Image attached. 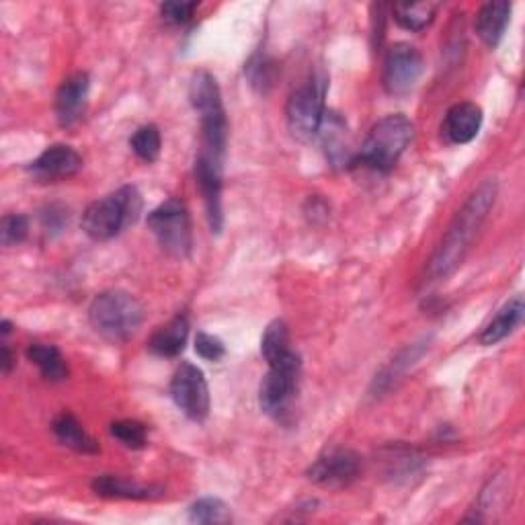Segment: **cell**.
<instances>
[{"mask_svg":"<svg viewBox=\"0 0 525 525\" xmlns=\"http://www.w3.org/2000/svg\"><path fill=\"white\" fill-rule=\"evenodd\" d=\"M195 353L201 357V359H206V361H218L226 355V347L224 343L210 335V333H197L195 337Z\"/></svg>","mask_w":525,"mask_h":525,"instance_id":"obj_31","label":"cell"},{"mask_svg":"<svg viewBox=\"0 0 525 525\" xmlns=\"http://www.w3.org/2000/svg\"><path fill=\"white\" fill-rule=\"evenodd\" d=\"M222 169L224 160L201 152L195 158V183L199 187L201 197H204L208 222L214 234H220L224 228V208H222Z\"/></svg>","mask_w":525,"mask_h":525,"instance_id":"obj_11","label":"cell"},{"mask_svg":"<svg viewBox=\"0 0 525 525\" xmlns=\"http://www.w3.org/2000/svg\"><path fill=\"white\" fill-rule=\"evenodd\" d=\"M509 21H511V3L499 0V3H487L478 11L474 27L478 37L482 39V44L495 50L501 44Z\"/></svg>","mask_w":525,"mask_h":525,"instance_id":"obj_17","label":"cell"},{"mask_svg":"<svg viewBox=\"0 0 525 525\" xmlns=\"http://www.w3.org/2000/svg\"><path fill=\"white\" fill-rule=\"evenodd\" d=\"M189 101L201 121V152L224 160L228 146V119L218 80L212 72H193L189 80Z\"/></svg>","mask_w":525,"mask_h":525,"instance_id":"obj_2","label":"cell"},{"mask_svg":"<svg viewBox=\"0 0 525 525\" xmlns=\"http://www.w3.org/2000/svg\"><path fill=\"white\" fill-rule=\"evenodd\" d=\"M27 357L35 363L46 380L64 382L68 378V363L58 347L46 343H33L27 347Z\"/></svg>","mask_w":525,"mask_h":525,"instance_id":"obj_22","label":"cell"},{"mask_svg":"<svg viewBox=\"0 0 525 525\" xmlns=\"http://www.w3.org/2000/svg\"><path fill=\"white\" fill-rule=\"evenodd\" d=\"M111 435L124 443L130 450H142L148 441V429L144 423L134 421V419H124V421H115L109 427Z\"/></svg>","mask_w":525,"mask_h":525,"instance_id":"obj_27","label":"cell"},{"mask_svg":"<svg viewBox=\"0 0 525 525\" xmlns=\"http://www.w3.org/2000/svg\"><path fill=\"white\" fill-rule=\"evenodd\" d=\"M52 431L62 446L78 452V454H97L99 443L78 423V419L70 413H60L52 421Z\"/></svg>","mask_w":525,"mask_h":525,"instance_id":"obj_21","label":"cell"},{"mask_svg":"<svg viewBox=\"0 0 525 525\" xmlns=\"http://www.w3.org/2000/svg\"><path fill=\"white\" fill-rule=\"evenodd\" d=\"M89 320L95 333L105 341L124 343L140 329L144 308L132 294L109 290L93 300L89 308Z\"/></svg>","mask_w":525,"mask_h":525,"instance_id":"obj_5","label":"cell"},{"mask_svg":"<svg viewBox=\"0 0 525 525\" xmlns=\"http://www.w3.org/2000/svg\"><path fill=\"white\" fill-rule=\"evenodd\" d=\"M245 72L251 80V85L255 89H259L261 93L269 91L271 85H273V80H275V64L273 60H269L267 56L263 54H255L249 64L245 66Z\"/></svg>","mask_w":525,"mask_h":525,"instance_id":"obj_28","label":"cell"},{"mask_svg":"<svg viewBox=\"0 0 525 525\" xmlns=\"http://www.w3.org/2000/svg\"><path fill=\"white\" fill-rule=\"evenodd\" d=\"M423 74V56L411 44H394L384 60V89L402 97L415 89Z\"/></svg>","mask_w":525,"mask_h":525,"instance_id":"obj_10","label":"cell"},{"mask_svg":"<svg viewBox=\"0 0 525 525\" xmlns=\"http://www.w3.org/2000/svg\"><path fill=\"white\" fill-rule=\"evenodd\" d=\"M300 370L302 359L298 351H292L288 357L271 363L259 388V407L265 415L279 419L288 411L298 388Z\"/></svg>","mask_w":525,"mask_h":525,"instance_id":"obj_8","label":"cell"},{"mask_svg":"<svg viewBox=\"0 0 525 525\" xmlns=\"http://www.w3.org/2000/svg\"><path fill=\"white\" fill-rule=\"evenodd\" d=\"M83 169V156H80L72 146L54 144L39 154L27 171L39 181H60L74 177Z\"/></svg>","mask_w":525,"mask_h":525,"instance_id":"obj_14","label":"cell"},{"mask_svg":"<svg viewBox=\"0 0 525 525\" xmlns=\"http://www.w3.org/2000/svg\"><path fill=\"white\" fill-rule=\"evenodd\" d=\"M292 345H290V331L288 325L284 320H273L271 325L265 329L263 339H261V355L265 357L267 366L275 361H281L284 357H288L292 353Z\"/></svg>","mask_w":525,"mask_h":525,"instance_id":"obj_24","label":"cell"},{"mask_svg":"<svg viewBox=\"0 0 525 525\" xmlns=\"http://www.w3.org/2000/svg\"><path fill=\"white\" fill-rule=\"evenodd\" d=\"M189 337V320L179 314L160 327L148 341V349L158 357H177L183 353Z\"/></svg>","mask_w":525,"mask_h":525,"instance_id":"obj_19","label":"cell"},{"mask_svg":"<svg viewBox=\"0 0 525 525\" xmlns=\"http://www.w3.org/2000/svg\"><path fill=\"white\" fill-rule=\"evenodd\" d=\"M91 91V78L87 72H74L60 85L56 93V119L62 128L76 126L85 115Z\"/></svg>","mask_w":525,"mask_h":525,"instance_id":"obj_13","label":"cell"},{"mask_svg":"<svg viewBox=\"0 0 525 525\" xmlns=\"http://www.w3.org/2000/svg\"><path fill=\"white\" fill-rule=\"evenodd\" d=\"M29 234V220L21 214H7L0 222V242L3 247H15Z\"/></svg>","mask_w":525,"mask_h":525,"instance_id":"obj_29","label":"cell"},{"mask_svg":"<svg viewBox=\"0 0 525 525\" xmlns=\"http://www.w3.org/2000/svg\"><path fill=\"white\" fill-rule=\"evenodd\" d=\"M148 228L163 247L165 253L177 259H185L193 249V234H191V218L187 206L181 199H167L156 210L148 214Z\"/></svg>","mask_w":525,"mask_h":525,"instance_id":"obj_7","label":"cell"},{"mask_svg":"<svg viewBox=\"0 0 525 525\" xmlns=\"http://www.w3.org/2000/svg\"><path fill=\"white\" fill-rule=\"evenodd\" d=\"M523 298L521 296H515L513 300H509L497 314L495 318L489 322L487 327H484V331L480 333L478 341L480 345L484 347H491V345H497L499 341H503L505 337H509L523 320Z\"/></svg>","mask_w":525,"mask_h":525,"instance_id":"obj_20","label":"cell"},{"mask_svg":"<svg viewBox=\"0 0 525 525\" xmlns=\"http://www.w3.org/2000/svg\"><path fill=\"white\" fill-rule=\"evenodd\" d=\"M13 366H15L13 353H11L9 345H7V343H3V351H0V368H3V374H5V376H7V374H11Z\"/></svg>","mask_w":525,"mask_h":525,"instance_id":"obj_33","label":"cell"},{"mask_svg":"<svg viewBox=\"0 0 525 525\" xmlns=\"http://www.w3.org/2000/svg\"><path fill=\"white\" fill-rule=\"evenodd\" d=\"M93 491L99 497L107 499H132V501H146L163 495L160 487H146V484H136L126 478H119L113 474H101L93 480Z\"/></svg>","mask_w":525,"mask_h":525,"instance_id":"obj_18","label":"cell"},{"mask_svg":"<svg viewBox=\"0 0 525 525\" xmlns=\"http://www.w3.org/2000/svg\"><path fill=\"white\" fill-rule=\"evenodd\" d=\"M42 224L44 228L50 232V234H58L66 228L68 224V210L58 206V204H52L48 206L44 212H42Z\"/></svg>","mask_w":525,"mask_h":525,"instance_id":"obj_32","label":"cell"},{"mask_svg":"<svg viewBox=\"0 0 525 525\" xmlns=\"http://www.w3.org/2000/svg\"><path fill=\"white\" fill-rule=\"evenodd\" d=\"M316 138H320L322 148H325V154H327V160L333 169L353 167L355 154L351 150L349 130H347L345 119L339 113L335 111L325 113Z\"/></svg>","mask_w":525,"mask_h":525,"instance_id":"obj_15","label":"cell"},{"mask_svg":"<svg viewBox=\"0 0 525 525\" xmlns=\"http://www.w3.org/2000/svg\"><path fill=\"white\" fill-rule=\"evenodd\" d=\"M195 9H197L195 0H191V3H179V0H171V3L160 5V17H163L169 25H185L193 19Z\"/></svg>","mask_w":525,"mask_h":525,"instance_id":"obj_30","label":"cell"},{"mask_svg":"<svg viewBox=\"0 0 525 525\" xmlns=\"http://www.w3.org/2000/svg\"><path fill=\"white\" fill-rule=\"evenodd\" d=\"M413 136L415 126L407 115L392 113L382 117L370 130L361 150L355 154L353 167L361 165L376 173H390L396 167L402 152L411 144Z\"/></svg>","mask_w":525,"mask_h":525,"instance_id":"obj_3","label":"cell"},{"mask_svg":"<svg viewBox=\"0 0 525 525\" xmlns=\"http://www.w3.org/2000/svg\"><path fill=\"white\" fill-rule=\"evenodd\" d=\"M437 3H398L392 7L394 21L407 31H423L435 19Z\"/></svg>","mask_w":525,"mask_h":525,"instance_id":"obj_23","label":"cell"},{"mask_svg":"<svg viewBox=\"0 0 525 525\" xmlns=\"http://www.w3.org/2000/svg\"><path fill=\"white\" fill-rule=\"evenodd\" d=\"M142 212V195L134 185H124L117 191L93 201L83 214V230L89 238L105 242L121 230L132 226Z\"/></svg>","mask_w":525,"mask_h":525,"instance_id":"obj_4","label":"cell"},{"mask_svg":"<svg viewBox=\"0 0 525 525\" xmlns=\"http://www.w3.org/2000/svg\"><path fill=\"white\" fill-rule=\"evenodd\" d=\"M171 398L177 409L191 421H206L210 415V388L201 372L193 363H181L171 380Z\"/></svg>","mask_w":525,"mask_h":525,"instance_id":"obj_9","label":"cell"},{"mask_svg":"<svg viewBox=\"0 0 525 525\" xmlns=\"http://www.w3.org/2000/svg\"><path fill=\"white\" fill-rule=\"evenodd\" d=\"M130 146L136 152V156L144 163H154L160 154V146H163V138H160V130L152 124L142 126L134 132L130 138Z\"/></svg>","mask_w":525,"mask_h":525,"instance_id":"obj_26","label":"cell"},{"mask_svg":"<svg viewBox=\"0 0 525 525\" xmlns=\"http://www.w3.org/2000/svg\"><path fill=\"white\" fill-rule=\"evenodd\" d=\"M482 126V109L476 103H458L448 109L443 119V134L452 144H470Z\"/></svg>","mask_w":525,"mask_h":525,"instance_id":"obj_16","label":"cell"},{"mask_svg":"<svg viewBox=\"0 0 525 525\" xmlns=\"http://www.w3.org/2000/svg\"><path fill=\"white\" fill-rule=\"evenodd\" d=\"M325 95H327V80L320 74H314L308 83L298 87L286 107L288 128L292 136L300 142H310L318 136L322 117H325Z\"/></svg>","mask_w":525,"mask_h":525,"instance_id":"obj_6","label":"cell"},{"mask_svg":"<svg viewBox=\"0 0 525 525\" xmlns=\"http://www.w3.org/2000/svg\"><path fill=\"white\" fill-rule=\"evenodd\" d=\"M232 519L230 507L218 497L197 499L189 507V521L193 523H228Z\"/></svg>","mask_w":525,"mask_h":525,"instance_id":"obj_25","label":"cell"},{"mask_svg":"<svg viewBox=\"0 0 525 525\" xmlns=\"http://www.w3.org/2000/svg\"><path fill=\"white\" fill-rule=\"evenodd\" d=\"M361 456L347 448H333L314 460L308 468V478L320 487L339 489L351 484L361 472Z\"/></svg>","mask_w":525,"mask_h":525,"instance_id":"obj_12","label":"cell"},{"mask_svg":"<svg viewBox=\"0 0 525 525\" xmlns=\"http://www.w3.org/2000/svg\"><path fill=\"white\" fill-rule=\"evenodd\" d=\"M497 199V181L495 179H484L472 195L466 199L462 210L456 214L454 222L450 224L446 236H443L439 249L435 251L429 275L433 279H446L450 277L468 255L472 242L482 228L484 220H487L491 208L495 206Z\"/></svg>","mask_w":525,"mask_h":525,"instance_id":"obj_1","label":"cell"}]
</instances>
